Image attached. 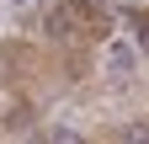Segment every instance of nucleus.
I'll use <instances>...</instances> for the list:
<instances>
[{"mask_svg": "<svg viewBox=\"0 0 149 144\" xmlns=\"http://www.w3.org/2000/svg\"><path fill=\"white\" fill-rule=\"evenodd\" d=\"M48 32H53V38H69V32H74V27H69V11H53V16H48Z\"/></svg>", "mask_w": 149, "mask_h": 144, "instance_id": "f03ea898", "label": "nucleus"}, {"mask_svg": "<svg viewBox=\"0 0 149 144\" xmlns=\"http://www.w3.org/2000/svg\"><path fill=\"white\" fill-rule=\"evenodd\" d=\"M128 144H149V128H133V134H128Z\"/></svg>", "mask_w": 149, "mask_h": 144, "instance_id": "39448f33", "label": "nucleus"}, {"mask_svg": "<svg viewBox=\"0 0 149 144\" xmlns=\"http://www.w3.org/2000/svg\"><path fill=\"white\" fill-rule=\"evenodd\" d=\"M133 48H144V53H149V22H144V27H133Z\"/></svg>", "mask_w": 149, "mask_h": 144, "instance_id": "20e7f679", "label": "nucleus"}, {"mask_svg": "<svg viewBox=\"0 0 149 144\" xmlns=\"http://www.w3.org/2000/svg\"><path fill=\"white\" fill-rule=\"evenodd\" d=\"M48 144H85V139L74 134V128H53V139H48Z\"/></svg>", "mask_w": 149, "mask_h": 144, "instance_id": "7ed1b4c3", "label": "nucleus"}, {"mask_svg": "<svg viewBox=\"0 0 149 144\" xmlns=\"http://www.w3.org/2000/svg\"><path fill=\"white\" fill-rule=\"evenodd\" d=\"M107 64H112V75H128L133 69V43H107Z\"/></svg>", "mask_w": 149, "mask_h": 144, "instance_id": "f257e3e1", "label": "nucleus"}]
</instances>
